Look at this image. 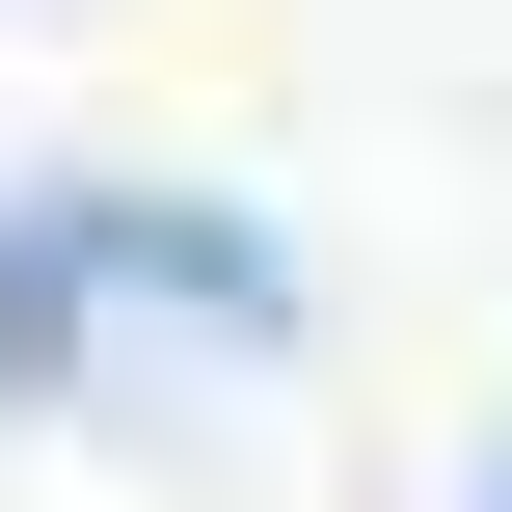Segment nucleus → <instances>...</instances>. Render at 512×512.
<instances>
[{
  "label": "nucleus",
  "mask_w": 512,
  "mask_h": 512,
  "mask_svg": "<svg viewBox=\"0 0 512 512\" xmlns=\"http://www.w3.org/2000/svg\"><path fill=\"white\" fill-rule=\"evenodd\" d=\"M81 324H189V351H297V270L243 216H162V189H27L0 216V378H54Z\"/></svg>",
  "instance_id": "1"
},
{
  "label": "nucleus",
  "mask_w": 512,
  "mask_h": 512,
  "mask_svg": "<svg viewBox=\"0 0 512 512\" xmlns=\"http://www.w3.org/2000/svg\"><path fill=\"white\" fill-rule=\"evenodd\" d=\"M486 512H512V459H486Z\"/></svg>",
  "instance_id": "2"
}]
</instances>
